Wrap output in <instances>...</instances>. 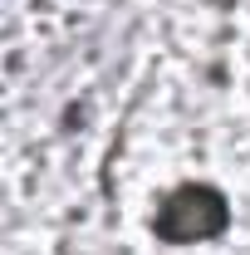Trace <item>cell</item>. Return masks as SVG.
<instances>
[{
  "label": "cell",
  "instance_id": "obj_1",
  "mask_svg": "<svg viewBox=\"0 0 250 255\" xmlns=\"http://www.w3.org/2000/svg\"><path fill=\"white\" fill-rule=\"evenodd\" d=\"M152 226L162 241H206V236L226 231V196L211 187H182L167 196Z\"/></svg>",
  "mask_w": 250,
  "mask_h": 255
}]
</instances>
